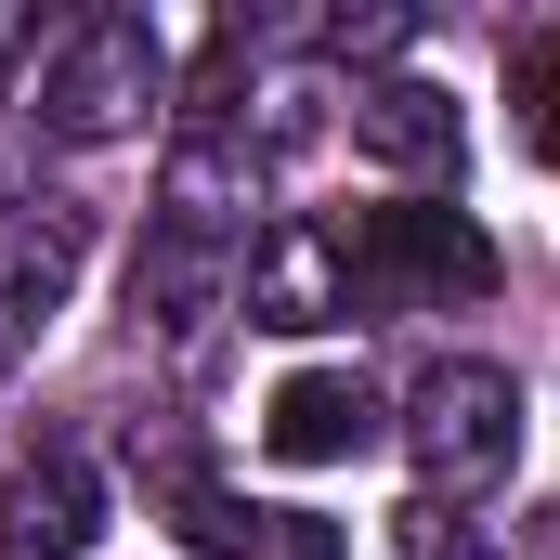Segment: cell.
Returning <instances> with one entry per match:
<instances>
[{"label": "cell", "instance_id": "1", "mask_svg": "<svg viewBox=\"0 0 560 560\" xmlns=\"http://www.w3.org/2000/svg\"><path fill=\"white\" fill-rule=\"evenodd\" d=\"M405 443H418V469H430V495H443V509L495 495V482L522 469V378H509V365H482V352L430 365L418 405H405Z\"/></svg>", "mask_w": 560, "mask_h": 560}, {"label": "cell", "instance_id": "2", "mask_svg": "<svg viewBox=\"0 0 560 560\" xmlns=\"http://www.w3.org/2000/svg\"><path fill=\"white\" fill-rule=\"evenodd\" d=\"M26 105H39V131H52V143L131 131L143 105H156V26H143V13H92V26H66Z\"/></svg>", "mask_w": 560, "mask_h": 560}, {"label": "cell", "instance_id": "3", "mask_svg": "<svg viewBox=\"0 0 560 560\" xmlns=\"http://www.w3.org/2000/svg\"><path fill=\"white\" fill-rule=\"evenodd\" d=\"M352 300H482L495 287V235L469 209H365L339 235Z\"/></svg>", "mask_w": 560, "mask_h": 560}, {"label": "cell", "instance_id": "4", "mask_svg": "<svg viewBox=\"0 0 560 560\" xmlns=\"http://www.w3.org/2000/svg\"><path fill=\"white\" fill-rule=\"evenodd\" d=\"M248 326H275V339H313V326H352V261H339V222H275L261 248H248Z\"/></svg>", "mask_w": 560, "mask_h": 560}, {"label": "cell", "instance_id": "5", "mask_svg": "<svg viewBox=\"0 0 560 560\" xmlns=\"http://www.w3.org/2000/svg\"><path fill=\"white\" fill-rule=\"evenodd\" d=\"M378 430H392V405L352 365H300V378H275V405H261V456L275 469H339V456H378Z\"/></svg>", "mask_w": 560, "mask_h": 560}, {"label": "cell", "instance_id": "6", "mask_svg": "<svg viewBox=\"0 0 560 560\" xmlns=\"http://www.w3.org/2000/svg\"><path fill=\"white\" fill-rule=\"evenodd\" d=\"M105 535V469L92 456H26L13 482H0V560H92Z\"/></svg>", "mask_w": 560, "mask_h": 560}, {"label": "cell", "instance_id": "7", "mask_svg": "<svg viewBox=\"0 0 560 560\" xmlns=\"http://www.w3.org/2000/svg\"><path fill=\"white\" fill-rule=\"evenodd\" d=\"M79 248H92V235H79V209H66V196H39V222H13V235H0V378H13V365H26V339L66 313Z\"/></svg>", "mask_w": 560, "mask_h": 560}, {"label": "cell", "instance_id": "8", "mask_svg": "<svg viewBox=\"0 0 560 560\" xmlns=\"http://www.w3.org/2000/svg\"><path fill=\"white\" fill-rule=\"evenodd\" d=\"M352 143L378 156V170H456V92H430V79H378V92H352Z\"/></svg>", "mask_w": 560, "mask_h": 560}, {"label": "cell", "instance_id": "9", "mask_svg": "<svg viewBox=\"0 0 560 560\" xmlns=\"http://www.w3.org/2000/svg\"><path fill=\"white\" fill-rule=\"evenodd\" d=\"M143 495L170 509V535H183L196 560H248V548H261V522L235 509V482H222L209 456H143Z\"/></svg>", "mask_w": 560, "mask_h": 560}, {"label": "cell", "instance_id": "10", "mask_svg": "<svg viewBox=\"0 0 560 560\" xmlns=\"http://www.w3.org/2000/svg\"><path fill=\"white\" fill-rule=\"evenodd\" d=\"M209 300H222V261H209L196 235H156V248L131 261V313H156V326H183V339L209 326Z\"/></svg>", "mask_w": 560, "mask_h": 560}, {"label": "cell", "instance_id": "11", "mask_svg": "<svg viewBox=\"0 0 560 560\" xmlns=\"http://www.w3.org/2000/svg\"><path fill=\"white\" fill-rule=\"evenodd\" d=\"M156 209H170L156 235H196V248H209V235H222V222L248 209V170H235L222 143H183V156H170V196H156Z\"/></svg>", "mask_w": 560, "mask_h": 560}, {"label": "cell", "instance_id": "12", "mask_svg": "<svg viewBox=\"0 0 560 560\" xmlns=\"http://www.w3.org/2000/svg\"><path fill=\"white\" fill-rule=\"evenodd\" d=\"M392 560H495V535L456 522L443 495H418V509H392Z\"/></svg>", "mask_w": 560, "mask_h": 560}, {"label": "cell", "instance_id": "13", "mask_svg": "<svg viewBox=\"0 0 560 560\" xmlns=\"http://www.w3.org/2000/svg\"><path fill=\"white\" fill-rule=\"evenodd\" d=\"M522 143L560 156V39H548V26L522 39Z\"/></svg>", "mask_w": 560, "mask_h": 560}, {"label": "cell", "instance_id": "14", "mask_svg": "<svg viewBox=\"0 0 560 560\" xmlns=\"http://www.w3.org/2000/svg\"><path fill=\"white\" fill-rule=\"evenodd\" d=\"M261 560H352V535L313 522V509H287V522H261Z\"/></svg>", "mask_w": 560, "mask_h": 560}, {"label": "cell", "instance_id": "15", "mask_svg": "<svg viewBox=\"0 0 560 560\" xmlns=\"http://www.w3.org/2000/svg\"><path fill=\"white\" fill-rule=\"evenodd\" d=\"M26 39H39V26H26V13H0V79H13V52H26Z\"/></svg>", "mask_w": 560, "mask_h": 560}]
</instances>
